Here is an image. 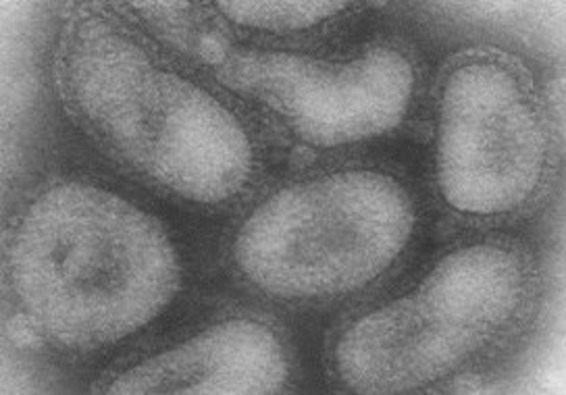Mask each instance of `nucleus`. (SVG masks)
Wrapping results in <instances>:
<instances>
[{"label":"nucleus","mask_w":566,"mask_h":395,"mask_svg":"<svg viewBox=\"0 0 566 395\" xmlns=\"http://www.w3.org/2000/svg\"><path fill=\"white\" fill-rule=\"evenodd\" d=\"M51 77L90 145L179 206L235 213L275 167L273 129L242 98L111 13L63 21Z\"/></svg>","instance_id":"2"},{"label":"nucleus","mask_w":566,"mask_h":395,"mask_svg":"<svg viewBox=\"0 0 566 395\" xmlns=\"http://www.w3.org/2000/svg\"><path fill=\"white\" fill-rule=\"evenodd\" d=\"M548 169V119L530 77L500 54L454 58L431 121V180L443 211L471 223L516 215L539 196Z\"/></svg>","instance_id":"6"},{"label":"nucleus","mask_w":566,"mask_h":395,"mask_svg":"<svg viewBox=\"0 0 566 395\" xmlns=\"http://www.w3.org/2000/svg\"><path fill=\"white\" fill-rule=\"evenodd\" d=\"M214 79L266 126L311 150L375 145L398 134L423 98V63L396 38L350 49L250 42L230 46Z\"/></svg>","instance_id":"5"},{"label":"nucleus","mask_w":566,"mask_h":395,"mask_svg":"<svg viewBox=\"0 0 566 395\" xmlns=\"http://www.w3.org/2000/svg\"><path fill=\"white\" fill-rule=\"evenodd\" d=\"M292 377L294 352L282 327L261 314L228 312L125 360L94 392L271 395L283 394Z\"/></svg>","instance_id":"7"},{"label":"nucleus","mask_w":566,"mask_h":395,"mask_svg":"<svg viewBox=\"0 0 566 395\" xmlns=\"http://www.w3.org/2000/svg\"><path fill=\"white\" fill-rule=\"evenodd\" d=\"M155 192L44 162L4 234V289L19 321L63 359L117 352L181 308L200 275L190 237Z\"/></svg>","instance_id":"1"},{"label":"nucleus","mask_w":566,"mask_h":395,"mask_svg":"<svg viewBox=\"0 0 566 395\" xmlns=\"http://www.w3.org/2000/svg\"><path fill=\"white\" fill-rule=\"evenodd\" d=\"M533 281V256L516 239L457 242L337 324L329 373L356 394L433 387L513 333Z\"/></svg>","instance_id":"4"},{"label":"nucleus","mask_w":566,"mask_h":395,"mask_svg":"<svg viewBox=\"0 0 566 395\" xmlns=\"http://www.w3.org/2000/svg\"><path fill=\"white\" fill-rule=\"evenodd\" d=\"M353 9L350 2L337 0H221L212 4L226 28L259 38L250 42L275 44H298L302 36L327 30Z\"/></svg>","instance_id":"8"},{"label":"nucleus","mask_w":566,"mask_h":395,"mask_svg":"<svg viewBox=\"0 0 566 395\" xmlns=\"http://www.w3.org/2000/svg\"><path fill=\"white\" fill-rule=\"evenodd\" d=\"M427 225L417 180L379 157H337L263 185L231 218L221 256L256 298L329 308L369 296L415 256Z\"/></svg>","instance_id":"3"}]
</instances>
